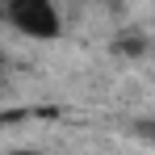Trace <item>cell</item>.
<instances>
[{"instance_id": "1", "label": "cell", "mask_w": 155, "mask_h": 155, "mask_svg": "<svg viewBox=\"0 0 155 155\" xmlns=\"http://www.w3.org/2000/svg\"><path fill=\"white\" fill-rule=\"evenodd\" d=\"M4 21L21 38H34V42L63 38V13L54 0H4Z\"/></svg>"}, {"instance_id": "2", "label": "cell", "mask_w": 155, "mask_h": 155, "mask_svg": "<svg viewBox=\"0 0 155 155\" xmlns=\"http://www.w3.org/2000/svg\"><path fill=\"white\" fill-rule=\"evenodd\" d=\"M8 155H46V151H34V147H17V151H8Z\"/></svg>"}, {"instance_id": "3", "label": "cell", "mask_w": 155, "mask_h": 155, "mask_svg": "<svg viewBox=\"0 0 155 155\" xmlns=\"http://www.w3.org/2000/svg\"><path fill=\"white\" fill-rule=\"evenodd\" d=\"M88 4H113V0H88Z\"/></svg>"}]
</instances>
